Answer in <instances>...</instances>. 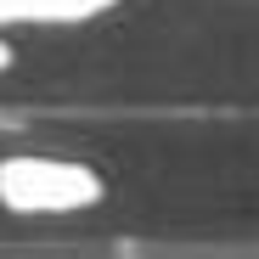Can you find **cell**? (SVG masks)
I'll return each mask as SVG.
<instances>
[{
  "label": "cell",
  "mask_w": 259,
  "mask_h": 259,
  "mask_svg": "<svg viewBox=\"0 0 259 259\" xmlns=\"http://www.w3.org/2000/svg\"><path fill=\"white\" fill-rule=\"evenodd\" d=\"M118 0H0V28H68L96 23Z\"/></svg>",
  "instance_id": "2"
},
{
  "label": "cell",
  "mask_w": 259,
  "mask_h": 259,
  "mask_svg": "<svg viewBox=\"0 0 259 259\" xmlns=\"http://www.w3.org/2000/svg\"><path fill=\"white\" fill-rule=\"evenodd\" d=\"M107 197V181L96 163L68 152H6L0 158V208L23 220H62L91 214Z\"/></svg>",
  "instance_id": "1"
},
{
  "label": "cell",
  "mask_w": 259,
  "mask_h": 259,
  "mask_svg": "<svg viewBox=\"0 0 259 259\" xmlns=\"http://www.w3.org/2000/svg\"><path fill=\"white\" fill-rule=\"evenodd\" d=\"M12 62H17V46H12V39H6V34H0V73H6Z\"/></svg>",
  "instance_id": "3"
}]
</instances>
